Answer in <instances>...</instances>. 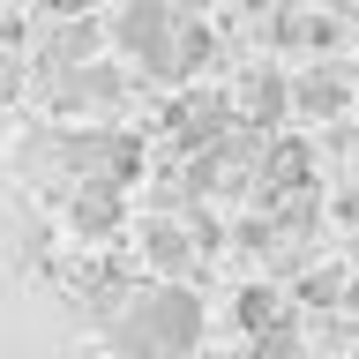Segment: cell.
I'll list each match as a JSON object with an SVG mask.
<instances>
[{
  "label": "cell",
  "instance_id": "6",
  "mask_svg": "<svg viewBox=\"0 0 359 359\" xmlns=\"http://www.w3.org/2000/svg\"><path fill=\"white\" fill-rule=\"evenodd\" d=\"M307 172H314V150L299 142V135H277V142L262 150V187H269V195H299Z\"/></svg>",
  "mask_w": 359,
  "mask_h": 359
},
{
  "label": "cell",
  "instance_id": "1",
  "mask_svg": "<svg viewBox=\"0 0 359 359\" xmlns=\"http://www.w3.org/2000/svg\"><path fill=\"white\" fill-rule=\"evenodd\" d=\"M202 344V299L187 285H150L112 307V352L120 359H187Z\"/></svg>",
  "mask_w": 359,
  "mask_h": 359
},
{
  "label": "cell",
  "instance_id": "11",
  "mask_svg": "<svg viewBox=\"0 0 359 359\" xmlns=\"http://www.w3.org/2000/svg\"><path fill=\"white\" fill-rule=\"evenodd\" d=\"M299 352V330L292 322H277V330H262V337H247V359H292Z\"/></svg>",
  "mask_w": 359,
  "mask_h": 359
},
{
  "label": "cell",
  "instance_id": "13",
  "mask_svg": "<svg viewBox=\"0 0 359 359\" xmlns=\"http://www.w3.org/2000/svg\"><path fill=\"white\" fill-rule=\"evenodd\" d=\"M344 299H352V314H359V277H352V285H344Z\"/></svg>",
  "mask_w": 359,
  "mask_h": 359
},
{
  "label": "cell",
  "instance_id": "7",
  "mask_svg": "<svg viewBox=\"0 0 359 359\" xmlns=\"http://www.w3.org/2000/svg\"><path fill=\"white\" fill-rule=\"evenodd\" d=\"M247 112H255V120H247L255 135L277 128V120L292 112V83H285V75H269V67H255V75H247Z\"/></svg>",
  "mask_w": 359,
  "mask_h": 359
},
{
  "label": "cell",
  "instance_id": "10",
  "mask_svg": "<svg viewBox=\"0 0 359 359\" xmlns=\"http://www.w3.org/2000/svg\"><path fill=\"white\" fill-rule=\"evenodd\" d=\"M285 314H277V292L269 285H240L232 292V330L240 337H262V330H277Z\"/></svg>",
  "mask_w": 359,
  "mask_h": 359
},
{
  "label": "cell",
  "instance_id": "12",
  "mask_svg": "<svg viewBox=\"0 0 359 359\" xmlns=\"http://www.w3.org/2000/svg\"><path fill=\"white\" fill-rule=\"evenodd\" d=\"M232 240H240V247H269V240H277V224H269V217H240Z\"/></svg>",
  "mask_w": 359,
  "mask_h": 359
},
{
  "label": "cell",
  "instance_id": "5",
  "mask_svg": "<svg viewBox=\"0 0 359 359\" xmlns=\"http://www.w3.org/2000/svg\"><path fill=\"white\" fill-rule=\"evenodd\" d=\"M359 75H344V67H307L299 83H292V112H307V120H330V112L352 105Z\"/></svg>",
  "mask_w": 359,
  "mask_h": 359
},
{
  "label": "cell",
  "instance_id": "2",
  "mask_svg": "<svg viewBox=\"0 0 359 359\" xmlns=\"http://www.w3.org/2000/svg\"><path fill=\"white\" fill-rule=\"evenodd\" d=\"M105 38L120 45V53H135L142 67H157V75H172V38H180V8H112Z\"/></svg>",
  "mask_w": 359,
  "mask_h": 359
},
{
  "label": "cell",
  "instance_id": "14",
  "mask_svg": "<svg viewBox=\"0 0 359 359\" xmlns=\"http://www.w3.org/2000/svg\"><path fill=\"white\" fill-rule=\"evenodd\" d=\"M344 22H352V38H359V8H344Z\"/></svg>",
  "mask_w": 359,
  "mask_h": 359
},
{
  "label": "cell",
  "instance_id": "15",
  "mask_svg": "<svg viewBox=\"0 0 359 359\" xmlns=\"http://www.w3.org/2000/svg\"><path fill=\"white\" fill-rule=\"evenodd\" d=\"M67 359H105V352H67Z\"/></svg>",
  "mask_w": 359,
  "mask_h": 359
},
{
  "label": "cell",
  "instance_id": "4",
  "mask_svg": "<svg viewBox=\"0 0 359 359\" xmlns=\"http://www.w3.org/2000/svg\"><path fill=\"white\" fill-rule=\"evenodd\" d=\"M120 217H128V202H120V187H112V180H83V187L67 195V224H75L83 240H105Z\"/></svg>",
  "mask_w": 359,
  "mask_h": 359
},
{
  "label": "cell",
  "instance_id": "3",
  "mask_svg": "<svg viewBox=\"0 0 359 359\" xmlns=\"http://www.w3.org/2000/svg\"><path fill=\"white\" fill-rule=\"evenodd\" d=\"M232 128H240V120H232V105H224L217 90H187V97L165 112V135H172L180 150H195V157H210Z\"/></svg>",
  "mask_w": 359,
  "mask_h": 359
},
{
  "label": "cell",
  "instance_id": "9",
  "mask_svg": "<svg viewBox=\"0 0 359 359\" xmlns=\"http://www.w3.org/2000/svg\"><path fill=\"white\" fill-rule=\"evenodd\" d=\"M210 53H217V30L210 22H195V15H180V38H172V75L187 83V75H202L210 67Z\"/></svg>",
  "mask_w": 359,
  "mask_h": 359
},
{
  "label": "cell",
  "instance_id": "8",
  "mask_svg": "<svg viewBox=\"0 0 359 359\" xmlns=\"http://www.w3.org/2000/svg\"><path fill=\"white\" fill-rule=\"evenodd\" d=\"M142 247H150V262L165 269V277H180V269L195 262V232H187V224H172V217L142 224Z\"/></svg>",
  "mask_w": 359,
  "mask_h": 359
}]
</instances>
